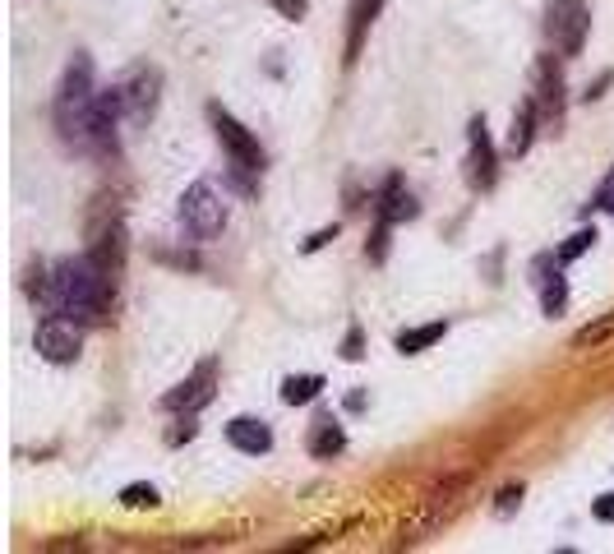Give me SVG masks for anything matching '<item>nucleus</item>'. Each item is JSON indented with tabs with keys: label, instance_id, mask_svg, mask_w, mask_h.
Wrapping results in <instances>:
<instances>
[{
	"label": "nucleus",
	"instance_id": "obj_1",
	"mask_svg": "<svg viewBox=\"0 0 614 554\" xmlns=\"http://www.w3.org/2000/svg\"><path fill=\"white\" fill-rule=\"evenodd\" d=\"M93 107H97V93H93V61L84 51L65 65V79H61V93H56V125H61L65 139H79L84 144L93 134Z\"/></svg>",
	"mask_w": 614,
	"mask_h": 554
},
{
	"label": "nucleus",
	"instance_id": "obj_2",
	"mask_svg": "<svg viewBox=\"0 0 614 554\" xmlns=\"http://www.w3.org/2000/svg\"><path fill=\"white\" fill-rule=\"evenodd\" d=\"M587 33H591L587 0H550L545 5V37L554 42L559 56H578L587 47Z\"/></svg>",
	"mask_w": 614,
	"mask_h": 554
},
{
	"label": "nucleus",
	"instance_id": "obj_3",
	"mask_svg": "<svg viewBox=\"0 0 614 554\" xmlns=\"http://www.w3.org/2000/svg\"><path fill=\"white\" fill-rule=\"evenodd\" d=\"M213 116V130H217V144L227 148V157H231V167L241 171V176H259L264 171V148H259V139H254L250 130H245L236 116H227L222 107H213L208 111Z\"/></svg>",
	"mask_w": 614,
	"mask_h": 554
},
{
	"label": "nucleus",
	"instance_id": "obj_4",
	"mask_svg": "<svg viewBox=\"0 0 614 554\" xmlns=\"http://www.w3.org/2000/svg\"><path fill=\"white\" fill-rule=\"evenodd\" d=\"M181 222L199 236V241L217 236V231L227 227V204H222V194H217L208 181H194L190 190L181 194Z\"/></svg>",
	"mask_w": 614,
	"mask_h": 554
},
{
	"label": "nucleus",
	"instance_id": "obj_5",
	"mask_svg": "<svg viewBox=\"0 0 614 554\" xmlns=\"http://www.w3.org/2000/svg\"><path fill=\"white\" fill-rule=\"evenodd\" d=\"M33 342L51 365H70V361H79V351H84V333L74 324V314H56V310H47V319L37 324Z\"/></svg>",
	"mask_w": 614,
	"mask_h": 554
},
{
	"label": "nucleus",
	"instance_id": "obj_6",
	"mask_svg": "<svg viewBox=\"0 0 614 554\" xmlns=\"http://www.w3.org/2000/svg\"><path fill=\"white\" fill-rule=\"evenodd\" d=\"M494 181H499V157H494L485 116H476L467 125V185L471 190H494Z\"/></svg>",
	"mask_w": 614,
	"mask_h": 554
},
{
	"label": "nucleus",
	"instance_id": "obj_7",
	"mask_svg": "<svg viewBox=\"0 0 614 554\" xmlns=\"http://www.w3.org/2000/svg\"><path fill=\"white\" fill-rule=\"evenodd\" d=\"M213 393H217V361H204L190 379H181V384L171 388L167 398H162V407L194 416V411H204L208 402H213Z\"/></svg>",
	"mask_w": 614,
	"mask_h": 554
},
{
	"label": "nucleus",
	"instance_id": "obj_8",
	"mask_svg": "<svg viewBox=\"0 0 614 554\" xmlns=\"http://www.w3.org/2000/svg\"><path fill=\"white\" fill-rule=\"evenodd\" d=\"M157 88H162V74L153 65H134L130 79L121 84V97H125V116L130 121H148L157 111Z\"/></svg>",
	"mask_w": 614,
	"mask_h": 554
},
{
	"label": "nucleus",
	"instance_id": "obj_9",
	"mask_svg": "<svg viewBox=\"0 0 614 554\" xmlns=\"http://www.w3.org/2000/svg\"><path fill=\"white\" fill-rule=\"evenodd\" d=\"M536 79H541V116L550 125H564V74H559V65H554V56H545L541 65H536Z\"/></svg>",
	"mask_w": 614,
	"mask_h": 554
},
{
	"label": "nucleus",
	"instance_id": "obj_10",
	"mask_svg": "<svg viewBox=\"0 0 614 554\" xmlns=\"http://www.w3.org/2000/svg\"><path fill=\"white\" fill-rule=\"evenodd\" d=\"M227 444L250 453V458H259V453L273 448V430H268L264 421H254V416H236V421L227 425Z\"/></svg>",
	"mask_w": 614,
	"mask_h": 554
},
{
	"label": "nucleus",
	"instance_id": "obj_11",
	"mask_svg": "<svg viewBox=\"0 0 614 554\" xmlns=\"http://www.w3.org/2000/svg\"><path fill=\"white\" fill-rule=\"evenodd\" d=\"M379 5H384V0H351V14H347V19H351V24H347V56H342L347 65H356V56H361L365 33H370Z\"/></svg>",
	"mask_w": 614,
	"mask_h": 554
},
{
	"label": "nucleus",
	"instance_id": "obj_12",
	"mask_svg": "<svg viewBox=\"0 0 614 554\" xmlns=\"http://www.w3.org/2000/svg\"><path fill=\"white\" fill-rule=\"evenodd\" d=\"M407 217H416V199L402 185V176H388L384 194H379V222H407Z\"/></svg>",
	"mask_w": 614,
	"mask_h": 554
},
{
	"label": "nucleus",
	"instance_id": "obj_13",
	"mask_svg": "<svg viewBox=\"0 0 614 554\" xmlns=\"http://www.w3.org/2000/svg\"><path fill=\"white\" fill-rule=\"evenodd\" d=\"M536 125H541V102H536V97H527V102L513 111V130H508V148H513L518 157L531 148V139H536Z\"/></svg>",
	"mask_w": 614,
	"mask_h": 554
},
{
	"label": "nucleus",
	"instance_id": "obj_14",
	"mask_svg": "<svg viewBox=\"0 0 614 554\" xmlns=\"http://www.w3.org/2000/svg\"><path fill=\"white\" fill-rule=\"evenodd\" d=\"M342 448H347V434H342V425L333 421V416H319L310 430V453L314 458H338Z\"/></svg>",
	"mask_w": 614,
	"mask_h": 554
},
{
	"label": "nucleus",
	"instance_id": "obj_15",
	"mask_svg": "<svg viewBox=\"0 0 614 554\" xmlns=\"http://www.w3.org/2000/svg\"><path fill=\"white\" fill-rule=\"evenodd\" d=\"M448 333L444 319H434V324H421V328H407V333H398V351L402 356H421V351H430L434 342Z\"/></svg>",
	"mask_w": 614,
	"mask_h": 554
},
{
	"label": "nucleus",
	"instance_id": "obj_16",
	"mask_svg": "<svg viewBox=\"0 0 614 554\" xmlns=\"http://www.w3.org/2000/svg\"><path fill=\"white\" fill-rule=\"evenodd\" d=\"M324 393V379L319 374H291L287 384H282V402L287 407H305V402H314Z\"/></svg>",
	"mask_w": 614,
	"mask_h": 554
},
{
	"label": "nucleus",
	"instance_id": "obj_17",
	"mask_svg": "<svg viewBox=\"0 0 614 554\" xmlns=\"http://www.w3.org/2000/svg\"><path fill=\"white\" fill-rule=\"evenodd\" d=\"M564 305H568V287H564V277L554 273V277H545V287H541V310L550 314V319H559L564 314Z\"/></svg>",
	"mask_w": 614,
	"mask_h": 554
},
{
	"label": "nucleus",
	"instance_id": "obj_18",
	"mask_svg": "<svg viewBox=\"0 0 614 554\" xmlns=\"http://www.w3.org/2000/svg\"><path fill=\"white\" fill-rule=\"evenodd\" d=\"M591 245H596V231H578V236H568V241L559 245V254H554V264H573V259L587 254Z\"/></svg>",
	"mask_w": 614,
	"mask_h": 554
},
{
	"label": "nucleus",
	"instance_id": "obj_19",
	"mask_svg": "<svg viewBox=\"0 0 614 554\" xmlns=\"http://www.w3.org/2000/svg\"><path fill=\"white\" fill-rule=\"evenodd\" d=\"M121 504H125V508H157L162 499H157L153 485L139 481V485H125V490H121Z\"/></svg>",
	"mask_w": 614,
	"mask_h": 554
},
{
	"label": "nucleus",
	"instance_id": "obj_20",
	"mask_svg": "<svg viewBox=\"0 0 614 554\" xmlns=\"http://www.w3.org/2000/svg\"><path fill=\"white\" fill-rule=\"evenodd\" d=\"M610 328H614V314H605V319H601V324H591V328H582V333H578V338H573V347H601V342L605 338H610Z\"/></svg>",
	"mask_w": 614,
	"mask_h": 554
},
{
	"label": "nucleus",
	"instance_id": "obj_21",
	"mask_svg": "<svg viewBox=\"0 0 614 554\" xmlns=\"http://www.w3.org/2000/svg\"><path fill=\"white\" fill-rule=\"evenodd\" d=\"M268 5H273L282 19H291V24H296V19H305V10H310V0H268Z\"/></svg>",
	"mask_w": 614,
	"mask_h": 554
},
{
	"label": "nucleus",
	"instance_id": "obj_22",
	"mask_svg": "<svg viewBox=\"0 0 614 554\" xmlns=\"http://www.w3.org/2000/svg\"><path fill=\"white\" fill-rule=\"evenodd\" d=\"M388 227H393V222H379V231H374V241L365 245V254H370L374 264H379V259H384V254H388Z\"/></svg>",
	"mask_w": 614,
	"mask_h": 554
},
{
	"label": "nucleus",
	"instance_id": "obj_23",
	"mask_svg": "<svg viewBox=\"0 0 614 554\" xmlns=\"http://www.w3.org/2000/svg\"><path fill=\"white\" fill-rule=\"evenodd\" d=\"M591 513H596V522H614V494H601V499L591 504Z\"/></svg>",
	"mask_w": 614,
	"mask_h": 554
},
{
	"label": "nucleus",
	"instance_id": "obj_24",
	"mask_svg": "<svg viewBox=\"0 0 614 554\" xmlns=\"http://www.w3.org/2000/svg\"><path fill=\"white\" fill-rule=\"evenodd\" d=\"M342 356H347V361H361V328H351V333H347V347H342Z\"/></svg>",
	"mask_w": 614,
	"mask_h": 554
},
{
	"label": "nucleus",
	"instance_id": "obj_25",
	"mask_svg": "<svg viewBox=\"0 0 614 554\" xmlns=\"http://www.w3.org/2000/svg\"><path fill=\"white\" fill-rule=\"evenodd\" d=\"M333 236H338V227H324V231H314L310 241H305V254H310V250H319V245H328V241H333Z\"/></svg>",
	"mask_w": 614,
	"mask_h": 554
},
{
	"label": "nucleus",
	"instance_id": "obj_26",
	"mask_svg": "<svg viewBox=\"0 0 614 554\" xmlns=\"http://www.w3.org/2000/svg\"><path fill=\"white\" fill-rule=\"evenodd\" d=\"M518 499H522V485H508V490L499 494V513H508V508L518 504Z\"/></svg>",
	"mask_w": 614,
	"mask_h": 554
},
{
	"label": "nucleus",
	"instance_id": "obj_27",
	"mask_svg": "<svg viewBox=\"0 0 614 554\" xmlns=\"http://www.w3.org/2000/svg\"><path fill=\"white\" fill-rule=\"evenodd\" d=\"M185 439H194V421H190V416L181 421V430H171V444H185Z\"/></svg>",
	"mask_w": 614,
	"mask_h": 554
},
{
	"label": "nucleus",
	"instance_id": "obj_28",
	"mask_svg": "<svg viewBox=\"0 0 614 554\" xmlns=\"http://www.w3.org/2000/svg\"><path fill=\"white\" fill-rule=\"evenodd\" d=\"M601 204H605V208H614V176L601 185Z\"/></svg>",
	"mask_w": 614,
	"mask_h": 554
}]
</instances>
